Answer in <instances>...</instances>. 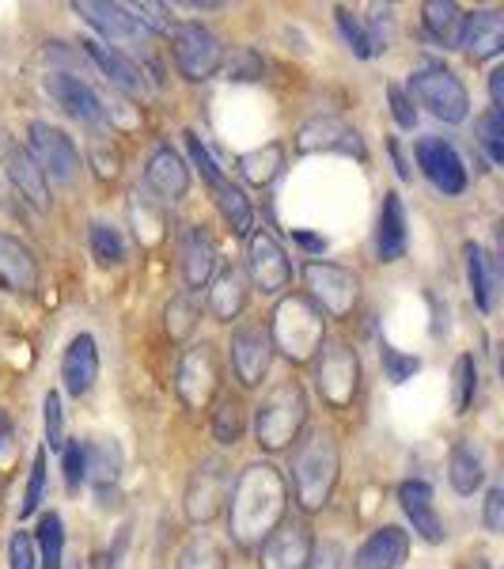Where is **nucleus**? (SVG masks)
<instances>
[{
	"instance_id": "f257e3e1",
	"label": "nucleus",
	"mask_w": 504,
	"mask_h": 569,
	"mask_svg": "<svg viewBox=\"0 0 504 569\" xmlns=\"http://www.w3.org/2000/svg\"><path fill=\"white\" fill-rule=\"evenodd\" d=\"M289 512V482L273 463H251L232 479L228 528L240 547H262Z\"/></svg>"
},
{
	"instance_id": "f03ea898",
	"label": "nucleus",
	"mask_w": 504,
	"mask_h": 569,
	"mask_svg": "<svg viewBox=\"0 0 504 569\" xmlns=\"http://www.w3.org/2000/svg\"><path fill=\"white\" fill-rule=\"evenodd\" d=\"M337 475H342V452L337 440L326 429H311L304 440H296V456H292V493L304 512L326 509L334 498Z\"/></svg>"
},
{
	"instance_id": "7ed1b4c3",
	"label": "nucleus",
	"mask_w": 504,
	"mask_h": 569,
	"mask_svg": "<svg viewBox=\"0 0 504 569\" xmlns=\"http://www.w3.org/2000/svg\"><path fill=\"white\" fill-rule=\"evenodd\" d=\"M265 330H270L273 350L292 365H311L326 346V316L308 297H300V292L278 300L273 323Z\"/></svg>"
},
{
	"instance_id": "20e7f679",
	"label": "nucleus",
	"mask_w": 504,
	"mask_h": 569,
	"mask_svg": "<svg viewBox=\"0 0 504 569\" xmlns=\"http://www.w3.org/2000/svg\"><path fill=\"white\" fill-rule=\"evenodd\" d=\"M308 426V395L296 380H281L262 395L254 410V437L265 452H285Z\"/></svg>"
},
{
	"instance_id": "39448f33",
	"label": "nucleus",
	"mask_w": 504,
	"mask_h": 569,
	"mask_svg": "<svg viewBox=\"0 0 504 569\" xmlns=\"http://www.w3.org/2000/svg\"><path fill=\"white\" fill-rule=\"evenodd\" d=\"M315 391L330 410H350L361 391V357L350 342H326L315 357Z\"/></svg>"
},
{
	"instance_id": "423d86ee",
	"label": "nucleus",
	"mask_w": 504,
	"mask_h": 569,
	"mask_svg": "<svg viewBox=\"0 0 504 569\" xmlns=\"http://www.w3.org/2000/svg\"><path fill=\"white\" fill-rule=\"evenodd\" d=\"M410 96L421 107H429V114L440 118L447 126H460L471 114V96H466L463 80L444 66H425L410 77Z\"/></svg>"
},
{
	"instance_id": "0eeeda50",
	"label": "nucleus",
	"mask_w": 504,
	"mask_h": 569,
	"mask_svg": "<svg viewBox=\"0 0 504 569\" xmlns=\"http://www.w3.org/2000/svg\"><path fill=\"white\" fill-rule=\"evenodd\" d=\"M304 297L330 319L353 316L356 300H361V278L337 262H308L304 266Z\"/></svg>"
},
{
	"instance_id": "6e6552de",
	"label": "nucleus",
	"mask_w": 504,
	"mask_h": 569,
	"mask_svg": "<svg viewBox=\"0 0 504 569\" xmlns=\"http://www.w3.org/2000/svg\"><path fill=\"white\" fill-rule=\"evenodd\" d=\"M171 53H175L179 72L194 84H205L224 69V42L205 23H179L171 31Z\"/></svg>"
},
{
	"instance_id": "1a4fd4ad",
	"label": "nucleus",
	"mask_w": 504,
	"mask_h": 569,
	"mask_svg": "<svg viewBox=\"0 0 504 569\" xmlns=\"http://www.w3.org/2000/svg\"><path fill=\"white\" fill-rule=\"evenodd\" d=\"M220 376H224V369H220L216 346H209V342L190 346V350L179 357V369H175V391H179L182 407H190V410L213 407V399L220 391Z\"/></svg>"
},
{
	"instance_id": "9d476101",
	"label": "nucleus",
	"mask_w": 504,
	"mask_h": 569,
	"mask_svg": "<svg viewBox=\"0 0 504 569\" xmlns=\"http://www.w3.org/2000/svg\"><path fill=\"white\" fill-rule=\"evenodd\" d=\"M228 493H232V471H228L224 460H201L198 471L190 475L187 482V498H182V509H187L190 525H213L220 512L228 509Z\"/></svg>"
},
{
	"instance_id": "9b49d317",
	"label": "nucleus",
	"mask_w": 504,
	"mask_h": 569,
	"mask_svg": "<svg viewBox=\"0 0 504 569\" xmlns=\"http://www.w3.org/2000/svg\"><path fill=\"white\" fill-rule=\"evenodd\" d=\"M31 160L39 163L42 179L50 182H72L80 176V149L72 144L65 130L50 122H31Z\"/></svg>"
},
{
	"instance_id": "f8f14e48",
	"label": "nucleus",
	"mask_w": 504,
	"mask_h": 569,
	"mask_svg": "<svg viewBox=\"0 0 504 569\" xmlns=\"http://www.w3.org/2000/svg\"><path fill=\"white\" fill-rule=\"evenodd\" d=\"M296 152L300 156H353V160H364V141L353 126H345L342 118L334 114H319L311 122L300 126L296 133Z\"/></svg>"
},
{
	"instance_id": "ddd939ff",
	"label": "nucleus",
	"mask_w": 504,
	"mask_h": 569,
	"mask_svg": "<svg viewBox=\"0 0 504 569\" xmlns=\"http://www.w3.org/2000/svg\"><path fill=\"white\" fill-rule=\"evenodd\" d=\"M246 273H251L254 289L265 292V297H281L292 284V262L285 247L270 232H254L251 243H246Z\"/></svg>"
},
{
	"instance_id": "4468645a",
	"label": "nucleus",
	"mask_w": 504,
	"mask_h": 569,
	"mask_svg": "<svg viewBox=\"0 0 504 569\" xmlns=\"http://www.w3.org/2000/svg\"><path fill=\"white\" fill-rule=\"evenodd\" d=\"M417 156V168L440 194L455 198L466 190V168H463V156L455 152V144H447L444 137H421L414 144Z\"/></svg>"
},
{
	"instance_id": "2eb2a0df",
	"label": "nucleus",
	"mask_w": 504,
	"mask_h": 569,
	"mask_svg": "<svg viewBox=\"0 0 504 569\" xmlns=\"http://www.w3.org/2000/svg\"><path fill=\"white\" fill-rule=\"evenodd\" d=\"M232 372L243 388H259L270 372V361H273V342H270V330L262 323H243L240 330L232 335Z\"/></svg>"
},
{
	"instance_id": "dca6fc26",
	"label": "nucleus",
	"mask_w": 504,
	"mask_h": 569,
	"mask_svg": "<svg viewBox=\"0 0 504 569\" xmlns=\"http://www.w3.org/2000/svg\"><path fill=\"white\" fill-rule=\"evenodd\" d=\"M122 448L114 437H91L84 445V482L95 490L99 505H114L118 482H122Z\"/></svg>"
},
{
	"instance_id": "f3484780",
	"label": "nucleus",
	"mask_w": 504,
	"mask_h": 569,
	"mask_svg": "<svg viewBox=\"0 0 504 569\" xmlns=\"http://www.w3.org/2000/svg\"><path fill=\"white\" fill-rule=\"evenodd\" d=\"M46 96L65 110V114L77 118V122H88V126L107 122L103 99H99L80 77H72V72H50V77H46Z\"/></svg>"
},
{
	"instance_id": "a211bd4d",
	"label": "nucleus",
	"mask_w": 504,
	"mask_h": 569,
	"mask_svg": "<svg viewBox=\"0 0 504 569\" xmlns=\"http://www.w3.org/2000/svg\"><path fill=\"white\" fill-rule=\"evenodd\" d=\"M72 12H77L88 27H95V31L107 39V46L110 42L133 46V42L144 39L141 23L125 12V4H114V0H77V4H72Z\"/></svg>"
},
{
	"instance_id": "6ab92c4d",
	"label": "nucleus",
	"mask_w": 504,
	"mask_h": 569,
	"mask_svg": "<svg viewBox=\"0 0 504 569\" xmlns=\"http://www.w3.org/2000/svg\"><path fill=\"white\" fill-rule=\"evenodd\" d=\"M144 182L155 194V201H182L190 190V168L187 160L171 149V144H160L152 156H149V168H144Z\"/></svg>"
},
{
	"instance_id": "aec40b11",
	"label": "nucleus",
	"mask_w": 504,
	"mask_h": 569,
	"mask_svg": "<svg viewBox=\"0 0 504 569\" xmlns=\"http://www.w3.org/2000/svg\"><path fill=\"white\" fill-rule=\"evenodd\" d=\"M311 531L304 525H281L270 539L259 547L262 569H308L311 558Z\"/></svg>"
},
{
	"instance_id": "412c9836",
	"label": "nucleus",
	"mask_w": 504,
	"mask_h": 569,
	"mask_svg": "<svg viewBox=\"0 0 504 569\" xmlns=\"http://www.w3.org/2000/svg\"><path fill=\"white\" fill-rule=\"evenodd\" d=\"M179 254H182V281L190 289H205L216 273V243L205 228L182 224L179 232Z\"/></svg>"
},
{
	"instance_id": "4be33fe9",
	"label": "nucleus",
	"mask_w": 504,
	"mask_h": 569,
	"mask_svg": "<svg viewBox=\"0 0 504 569\" xmlns=\"http://www.w3.org/2000/svg\"><path fill=\"white\" fill-rule=\"evenodd\" d=\"M399 505L425 543H444L447 531H444V520H440V512H436L433 486L421 482V479H406L399 486Z\"/></svg>"
},
{
	"instance_id": "5701e85b",
	"label": "nucleus",
	"mask_w": 504,
	"mask_h": 569,
	"mask_svg": "<svg viewBox=\"0 0 504 569\" xmlns=\"http://www.w3.org/2000/svg\"><path fill=\"white\" fill-rule=\"evenodd\" d=\"M61 380H65V391L72 399L88 395L99 380V346L91 335H77L61 353Z\"/></svg>"
},
{
	"instance_id": "b1692460",
	"label": "nucleus",
	"mask_w": 504,
	"mask_h": 569,
	"mask_svg": "<svg viewBox=\"0 0 504 569\" xmlns=\"http://www.w3.org/2000/svg\"><path fill=\"white\" fill-rule=\"evenodd\" d=\"M80 46H84V53L95 61V69L103 72L110 84L122 88L125 96H144L149 80H144V72H141V66H137L133 58H125L122 50H114V46H107V42H95V39H88Z\"/></svg>"
},
{
	"instance_id": "393cba45",
	"label": "nucleus",
	"mask_w": 504,
	"mask_h": 569,
	"mask_svg": "<svg viewBox=\"0 0 504 569\" xmlns=\"http://www.w3.org/2000/svg\"><path fill=\"white\" fill-rule=\"evenodd\" d=\"M410 555V536L395 525L375 528L361 543L353 558V569H399Z\"/></svg>"
},
{
	"instance_id": "a878e982",
	"label": "nucleus",
	"mask_w": 504,
	"mask_h": 569,
	"mask_svg": "<svg viewBox=\"0 0 504 569\" xmlns=\"http://www.w3.org/2000/svg\"><path fill=\"white\" fill-rule=\"evenodd\" d=\"M460 46L474 61H490L504 50V16L497 8H482L474 16H463V39Z\"/></svg>"
},
{
	"instance_id": "bb28decb",
	"label": "nucleus",
	"mask_w": 504,
	"mask_h": 569,
	"mask_svg": "<svg viewBox=\"0 0 504 569\" xmlns=\"http://www.w3.org/2000/svg\"><path fill=\"white\" fill-rule=\"evenodd\" d=\"M0 284L12 292H23V297L39 289V262H34L31 247L4 232H0Z\"/></svg>"
},
{
	"instance_id": "cd10ccee",
	"label": "nucleus",
	"mask_w": 504,
	"mask_h": 569,
	"mask_svg": "<svg viewBox=\"0 0 504 569\" xmlns=\"http://www.w3.org/2000/svg\"><path fill=\"white\" fill-rule=\"evenodd\" d=\"M406 243H410L406 206H402V198L391 190V194H383V206H380V224H375V254H380V262H399L402 254H406Z\"/></svg>"
},
{
	"instance_id": "c85d7f7f",
	"label": "nucleus",
	"mask_w": 504,
	"mask_h": 569,
	"mask_svg": "<svg viewBox=\"0 0 504 569\" xmlns=\"http://www.w3.org/2000/svg\"><path fill=\"white\" fill-rule=\"evenodd\" d=\"M246 308V273L240 266H224L213 281H209V311L220 323H232L240 319Z\"/></svg>"
},
{
	"instance_id": "c756f323",
	"label": "nucleus",
	"mask_w": 504,
	"mask_h": 569,
	"mask_svg": "<svg viewBox=\"0 0 504 569\" xmlns=\"http://www.w3.org/2000/svg\"><path fill=\"white\" fill-rule=\"evenodd\" d=\"M4 171H8V179H12V187L20 190L31 206H39V209L50 206V187H46V179H42L39 163L31 160V152L20 149V144H4Z\"/></svg>"
},
{
	"instance_id": "7c9ffc66",
	"label": "nucleus",
	"mask_w": 504,
	"mask_h": 569,
	"mask_svg": "<svg viewBox=\"0 0 504 569\" xmlns=\"http://www.w3.org/2000/svg\"><path fill=\"white\" fill-rule=\"evenodd\" d=\"M421 20H425V31L433 34L440 46L455 50L463 39V8L452 4V0H429L421 4Z\"/></svg>"
},
{
	"instance_id": "2f4dec72",
	"label": "nucleus",
	"mask_w": 504,
	"mask_h": 569,
	"mask_svg": "<svg viewBox=\"0 0 504 569\" xmlns=\"http://www.w3.org/2000/svg\"><path fill=\"white\" fill-rule=\"evenodd\" d=\"M285 171V149L278 141L262 144V149H251L240 156V176L251 182V187H270L273 179Z\"/></svg>"
},
{
	"instance_id": "473e14b6",
	"label": "nucleus",
	"mask_w": 504,
	"mask_h": 569,
	"mask_svg": "<svg viewBox=\"0 0 504 569\" xmlns=\"http://www.w3.org/2000/svg\"><path fill=\"white\" fill-rule=\"evenodd\" d=\"M130 220H133L137 240H141L144 247H155V243L168 240V213H163L160 201L144 198L141 190H137L133 201H130Z\"/></svg>"
},
{
	"instance_id": "72a5a7b5",
	"label": "nucleus",
	"mask_w": 504,
	"mask_h": 569,
	"mask_svg": "<svg viewBox=\"0 0 504 569\" xmlns=\"http://www.w3.org/2000/svg\"><path fill=\"white\" fill-rule=\"evenodd\" d=\"M447 479H452L455 493L471 498L474 490H482L485 482V463L482 456L474 452V445H455L452 456H447Z\"/></svg>"
},
{
	"instance_id": "f704fd0d",
	"label": "nucleus",
	"mask_w": 504,
	"mask_h": 569,
	"mask_svg": "<svg viewBox=\"0 0 504 569\" xmlns=\"http://www.w3.org/2000/svg\"><path fill=\"white\" fill-rule=\"evenodd\" d=\"M213 190H216V206H220V213H224L228 228H232L235 236H243V240H246V236H251V228H254L251 198H246L232 179H224V182H220V187H213Z\"/></svg>"
},
{
	"instance_id": "c9c22d12",
	"label": "nucleus",
	"mask_w": 504,
	"mask_h": 569,
	"mask_svg": "<svg viewBox=\"0 0 504 569\" xmlns=\"http://www.w3.org/2000/svg\"><path fill=\"white\" fill-rule=\"evenodd\" d=\"M466 278H471L474 305L482 311H490L493 289H497V270H493V259H485V251L478 243H466Z\"/></svg>"
},
{
	"instance_id": "e433bc0d",
	"label": "nucleus",
	"mask_w": 504,
	"mask_h": 569,
	"mask_svg": "<svg viewBox=\"0 0 504 569\" xmlns=\"http://www.w3.org/2000/svg\"><path fill=\"white\" fill-rule=\"evenodd\" d=\"M34 547H39V569H61L65 562V525H61L58 512H46L39 520V536H34Z\"/></svg>"
},
{
	"instance_id": "4c0bfd02",
	"label": "nucleus",
	"mask_w": 504,
	"mask_h": 569,
	"mask_svg": "<svg viewBox=\"0 0 504 569\" xmlns=\"http://www.w3.org/2000/svg\"><path fill=\"white\" fill-rule=\"evenodd\" d=\"M88 243H91V254H95L99 266H122L125 262V240L114 224L107 220H91L88 228Z\"/></svg>"
},
{
	"instance_id": "58836bf2",
	"label": "nucleus",
	"mask_w": 504,
	"mask_h": 569,
	"mask_svg": "<svg viewBox=\"0 0 504 569\" xmlns=\"http://www.w3.org/2000/svg\"><path fill=\"white\" fill-rule=\"evenodd\" d=\"M474 391H478V365H474L471 353L455 357V369H452V410L455 415H466L474 402Z\"/></svg>"
},
{
	"instance_id": "ea45409f",
	"label": "nucleus",
	"mask_w": 504,
	"mask_h": 569,
	"mask_svg": "<svg viewBox=\"0 0 504 569\" xmlns=\"http://www.w3.org/2000/svg\"><path fill=\"white\" fill-rule=\"evenodd\" d=\"M175 569H228L224 566V547L213 536H194L179 555Z\"/></svg>"
},
{
	"instance_id": "a19ab883",
	"label": "nucleus",
	"mask_w": 504,
	"mask_h": 569,
	"mask_svg": "<svg viewBox=\"0 0 504 569\" xmlns=\"http://www.w3.org/2000/svg\"><path fill=\"white\" fill-rule=\"evenodd\" d=\"M213 437L220 445H235V440L243 437V402L235 399V395H224V399L216 402L213 410Z\"/></svg>"
},
{
	"instance_id": "79ce46f5",
	"label": "nucleus",
	"mask_w": 504,
	"mask_h": 569,
	"mask_svg": "<svg viewBox=\"0 0 504 569\" xmlns=\"http://www.w3.org/2000/svg\"><path fill=\"white\" fill-rule=\"evenodd\" d=\"M474 133H478V144L490 156V163H504V122L497 110H485L478 126H474Z\"/></svg>"
},
{
	"instance_id": "37998d69",
	"label": "nucleus",
	"mask_w": 504,
	"mask_h": 569,
	"mask_svg": "<svg viewBox=\"0 0 504 569\" xmlns=\"http://www.w3.org/2000/svg\"><path fill=\"white\" fill-rule=\"evenodd\" d=\"M361 23H364V34H369V42H372V53L387 50L391 31H395V8H391V4H372L369 20H361Z\"/></svg>"
},
{
	"instance_id": "c03bdc74",
	"label": "nucleus",
	"mask_w": 504,
	"mask_h": 569,
	"mask_svg": "<svg viewBox=\"0 0 504 569\" xmlns=\"http://www.w3.org/2000/svg\"><path fill=\"white\" fill-rule=\"evenodd\" d=\"M194 327H198V305L190 297H175L168 305V335L175 342H187L194 335Z\"/></svg>"
},
{
	"instance_id": "a18cd8bd",
	"label": "nucleus",
	"mask_w": 504,
	"mask_h": 569,
	"mask_svg": "<svg viewBox=\"0 0 504 569\" xmlns=\"http://www.w3.org/2000/svg\"><path fill=\"white\" fill-rule=\"evenodd\" d=\"M334 16H337V31H342V39H345V46L356 53V58H375L372 53V42H369V34H364V23L356 20V16L350 12V8H334Z\"/></svg>"
},
{
	"instance_id": "49530a36",
	"label": "nucleus",
	"mask_w": 504,
	"mask_h": 569,
	"mask_svg": "<svg viewBox=\"0 0 504 569\" xmlns=\"http://www.w3.org/2000/svg\"><path fill=\"white\" fill-rule=\"evenodd\" d=\"M42 426H46V448H65V415H61V395L50 391L42 399Z\"/></svg>"
},
{
	"instance_id": "de8ad7c7",
	"label": "nucleus",
	"mask_w": 504,
	"mask_h": 569,
	"mask_svg": "<svg viewBox=\"0 0 504 569\" xmlns=\"http://www.w3.org/2000/svg\"><path fill=\"white\" fill-rule=\"evenodd\" d=\"M187 137V152H190V163H194V168L201 171V176L209 179V187H220V182H224V171L216 168V160H213V152H209V144L201 141V137L194 133V130H187L182 133Z\"/></svg>"
},
{
	"instance_id": "09e8293b",
	"label": "nucleus",
	"mask_w": 504,
	"mask_h": 569,
	"mask_svg": "<svg viewBox=\"0 0 504 569\" xmlns=\"http://www.w3.org/2000/svg\"><path fill=\"white\" fill-rule=\"evenodd\" d=\"M42 490H46V448H39V452H34L31 482H27V493H23V505H20V520H23V517H34V512H39Z\"/></svg>"
},
{
	"instance_id": "8fccbe9b",
	"label": "nucleus",
	"mask_w": 504,
	"mask_h": 569,
	"mask_svg": "<svg viewBox=\"0 0 504 569\" xmlns=\"http://www.w3.org/2000/svg\"><path fill=\"white\" fill-rule=\"evenodd\" d=\"M8 566L12 569H39V547L31 531H12L8 539Z\"/></svg>"
},
{
	"instance_id": "3c124183",
	"label": "nucleus",
	"mask_w": 504,
	"mask_h": 569,
	"mask_svg": "<svg viewBox=\"0 0 504 569\" xmlns=\"http://www.w3.org/2000/svg\"><path fill=\"white\" fill-rule=\"evenodd\" d=\"M380 357H383V372H387V380H391V383H406L410 376H414V372L421 369V361H417V357L399 353L395 346H383Z\"/></svg>"
},
{
	"instance_id": "603ef678",
	"label": "nucleus",
	"mask_w": 504,
	"mask_h": 569,
	"mask_svg": "<svg viewBox=\"0 0 504 569\" xmlns=\"http://www.w3.org/2000/svg\"><path fill=\"white\" fill-rule=\"evenodd\" d=\"M61 467H65V490L77 493L84 486V445L80 440L61 448Z\"/></svg>"
},
{
	"instance_id": "864d4df0",
	"label": "nucleus",
	"mask_w": 504,
	"mask_h": 569,
	"mask_svg": "<svg viewBox=\"0 0 504 569\" xmlns=\"http://www.w3.org/2000/svg\"><path fill=\"white\" fill-rule=\"evenodd\" d=\"M342 562H345L342 543H334V539H323V543H311L308 569H342Z\"/></svg>"
},
{
	"instance_id": "5fc2aeb1",
	"label": "nucleus",
	"mask_w": 504,
	"mask_h": 569,
	"mask_svg": "<svg viewBox=\"0 0 504 569\" xmlns=\"http://www.w3.org/2000/svg\"><path fill=\"white\" fill-rule=\"evenodd\" d=\"M387 99H391V114H395V122L402 126V130H414V126H417L414 99H410L406 91L395 88V84H387Z\"/></svg>"
},
{
	"instance_id": "6e6d98bb",
	"label": "nucleus",
	"mask_w": 504,
	"mask_h": 569,
	"mask_svg": "<svg viewBox=\"0 0 504 569\" xmlns=\"http://www.w3.org/2000/svg\"><path fill=\"white\" fill-rule=\"evenodd\" d=\"M228 72H232V80H259L262 61L254 58V50H235L232 61H228Z\"/></svg>"
},
{
	"instance_id": "4d7b16f0",
	"label": "nucleus",
	"mask_w": 504,
	"mask_h": 569,
	"mask_svg": "<svg viewBox=\"0 0 504 569\" xmlns=\"http://www.w3.org/2000/svg\"><path fill=\"white\" fill-rule=\"evenodd\" d=\"M91 163H95L99 179H118V163H122V160H118V152L110 149L107 141H95V144H91Z\"/></svg>"
},
{
	"instance_id": "13d9d810",
	"label": "nucleus",
	"mask_w": 504,
	"mask_h": 569,
	"mask_svg": "<svg viewBox=\"0 0 504 569\" xmlns=\"http://www.w3.org/2000/svg\"><path fill=\"white\" fill-rule=\"evenodd\" d=\"M485 528L490 531H501L504 528V490L501 486H490V493H485Z\"/></svg>"
},
{
	"instance_id": "bf43d9fd",
	"label": "nucleus",
	"mask_w": 504,
	"mask_h": 569,
	"mask_svg": "<svg viewBox=\"0 0 504 569\" xmlns=\"http://www.w3.org/2000/svg\"><path fill=\"white\" fill-rule=\"evenodd\" d=\"M490 99H493L490 110H497V114H501V107H504V69L490 72Z\"/></svg>"
},
{
	"instance_id": "052dcab7",
	"label": "nucleus",
	"mask_w": 504,
	"mask_h": 569,
	"mask_svg": "<svg viewBox=\"0 0 504 569\" xmlns=\"http://www.w3.org/2000/svg\"><path fill=\"white\" fill-rule=\"evenodd\" d=\"M8 448H12V418L0 410V456H4Z\"/></svg>"
},
{
	"instance_id": "680f3d73",
	"label": "nucleus",
	"mask_w": 504,
	"mask_h": 569,
	"mask_svg": "<svg viewBox=\"0 0 504 569\" xmlns=\"http://www.w3.org/2000/svg\"><path fill=\"white\" fill-rule=\"evenodd\" d=\"M296 240L304 247H311V251H323V247H326V240H315V236H308V232H296Z\"/></svg>"
}]
</instances>
